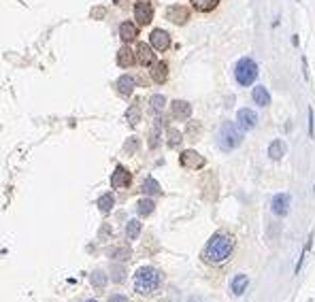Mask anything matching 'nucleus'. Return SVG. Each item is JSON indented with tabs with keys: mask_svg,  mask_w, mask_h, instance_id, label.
<instances>
[{
	"mask_svg": "<svg viewBox=\"0 0 315 302\" xmlns=\"http://www.w3.org/2000/svg\"><path fill=\"white\" fill-rule=\"evenodd\" d=\"M235 251V238L230 234H223V232H217L211 236V241L207 243L205 251H202V260L209 264H221L232 255Z\"/></svg>",
	"mask_w": 315,
	"mask_h": 302,
	"instance_id": "obj_1",
	"label": "nucleus"
},
{
	"mask_svg": "<svg viewBox=\"0 0 315 302\" xmlns=\"http://www.w3.org/2000/svg\"><path fill=\"white\" fill-rule=\"evenodd\" d=\"M160 281H162V277L156 268L143 266V268H139L137 275H134V289L143 296L154 294V291L160 287Z\"/></svg>",
	"mask_w": 315,
	"mask_h": 302,
	"instance_id": "obj_2",
	"label": "nucleus"
},
{
	"mask_svg": "<svg viewBox=\"0 0 315 302\" xmlns=\"http://www.w3.org/2000/svg\"><path fill=\"white\" fill-rule=\"evenodd\" d=\"M217 143H219L221 151H232V149H237L239 145L243 143V132H241V128L237 126V123L226 121V123L221 126V130H219Z\"/></svg>",
	"mask_w": 315,
	"mask_h": 302,
	"instance_id": "obj_3",
	"label": "nucleus"
},
{
	"mask_svg": "<svg viewBox=\"0 0 315 302\" xmlns=\"http://www.w3.org/2000/svg\"><path fill=\"white\" fill-rule=\"evenodd\" d=\"M235 77L239 81V85H245V88L251 85V83L256 81V77H258V64L251 58L239 60V64L235 68Z\"/></svg>",
	"mask_w": 315,
	"mask_h": 302,
	"instance_id": "obj_4",
	"label": "nucleus"
},
{
	"mask_svg": "<svg viewBox=\"0 0 315 302\" xmlns=\"http://www.w3.org/2000/svg\"><path fill=\"white\" fill-rule=\"evenodd\" d=\"M290 194H275L273 196V202H271V206H273V213H275L277 217H286L288 213H290Z\"/></svg>",
	"mask_w": 315,
	"mask_h": 302,
	"instance_id": "obj_5",
	"label": "nucleus"
},
{
	"mask_svg": "<svg viewBox=\"0 0 315 302\" xmlns=\"http://www.w3.org/2000/svg\"><path fill=\"white\" fill-rule=\"evenodd\" d=\"M237 126L241 130H253L256 128V123H258V115H256V111H251V109H241L237 113Z\"/></svg>",
	"mask_w": 315,
	"mask_h": 302,
	"instance_id": "obj_6",
	"label": "nucleus"
},
{
	"mask_svg": "<svg viewBox=\"0 0 315 302\" xmlns=\"http://www.w3.org/2000/svg\"><path fill=\"white\" fill-rule=\"evenodd\" d=\"M151 17H154V7L145 0H141V3L134 5V19L141 24V26H147L151 22Z\"/></svg>",
	"mask_w": 315,
	"mask_h": 302,
	"instance_id": "obj_7",
	"label": "nucleus"
},
{
	"mask_svg": "<svg viewBox=\"0 0 315 302\" xmlns=\"http://www.w3.org/2000/svg\"><path fill=\"white\" fill-rule=\"evenodd\" d=\"M181 166H186V168H202L205 166V158L198 153V151H194V149H188V151H184L181 153Z\"/></svg>",
	"mask_w": 315,
	"mask_h": 302,
	"instance_id": "obj_8",
	"label": "nucleus"
},
{
	"mask_svg": "<svg viewBox=\"0 0 315 302\" xmlns=\"http://www.w3.org/2000/svg\"><path fill=\"white\" fill-rule=\"evenodd\" d=\"M149 43H151V47L158 49V51H166L170 47V36H168V32H164V30L156 28L154 32L149 34Z\"/></svg>",
	"mask_w": 315,
	"mask_h": 302,
	"instance_id": "obj_9",
	"label": "nucleus"
},
{
	"mask_svg": "<svg viewBox=\"0 0 315 302\" xmlns=\"http://www.w3.org/2000/svg\"><path fill=\"white\" fill-rule=\"evenodd\" d=\"M111 185L115 187V190H121V187H128L130 185V172L124 168V166H117L113 177H111Z\"/></svg>",
	"mask_w": 315,
	"mask_h": 302,
	"instance_id": "obj_10",
	"label": "nucleus"
},
{
	"mask_svg": "<svg viewBox=\"0 0 315 302\" xmlns=\"http://www.w3.org/2000/svg\"><path fill=\"white\" fill-rule=\"evenodd\" d=\"M166 17L170 19V22H175V24H186L188 17H190V11H188L186 7L175 5V7H170L168 11H166Z\"/></svg>",
	"mask_w": 315,
	"mask_h": 302,
	"instance_id": "obj_11",
	"label": "nucleus"
},
{
	"mask_svg": "<svg viewBox=\"0 0 315 302\" xmlns=\"http://www.w3.org/2000/svg\"><path fill=\"white\" fill-rule=\"evenodd\" d=\"M251 96H253V102H256L258 107H268L271 105V94H268V90L264 88V85H256V88H253Z\"/></svg>",
	"mask_w": 315,
	"mask_h": 302,
	"instance_id": "obj_12",
	"label": "nucleus"
},
{
	"mask_svg": "<svg viewBox=\"0 0 315 302\" xmlns=\"http://www.w3.org/2000/svg\"><path fill=\"white\" fill-rule=\"evenodd\" d=\"M134 58L141 62V64H151V62H154V51H151L149 45L139 43L137 45V51H134Z\"/></svg>",
	"mask_w": 315,
	"mask_h": 302,
	"instance_id": "obj_13",
	"label": "nucleus"
},
{
	"mask_svg": "<svg viewBox=\"0 0 315 302\" xmlns=\"http://www.w3.org/2000/svg\"><path fill=\"white\" fill-rule=\"evenodd\" d=\"M172 115H175L177 119H188V117L192 115L190 102H186V100H175V102H172Z\"/></svg>",
	"mask_w": 315,
	"mask_h": 302,
	"instance_id": "obj_14",
	"label": "nucleus"
},
{
	"mask_svg": "<svg viewBox=\"0 0 315 302\" xmlns=\"http://www.w3.org/2000/svg\"><path fill=\"white\" fill-rule=\"evenodd\" d=\"M119 36L126 40V43H130V40H134L139 36V28L132 24V22H124L119 26Z\"/></svg>",
	"mask_w": 315,
	"mask_h": 302,
	"instance_id": "obj_15",
	"label": "nucleus"
},
{
	"mask_svg": "<svg viewBox=\"0 0 315 302\" xmlns=\"http://www.w3.org/2000/svg\"><path fill=\"white\" fill-rule=\"evenodd\" d=\"M151 79L156 83H164L168 79V66L164 62H156L154 64V68H151Z\"/></svg>",
	"mask_w": 315,
	"mask_h": 302,
	"instance_id": "obj_16",
	"label": "nucleus"
},
{
	"mask_svg": "<svg viewBox=\"0 0 315 302\" xmlns=\"http://www.w3.org/2000/svg\"><path fill=\"white\" fill-rule=\"evenodd\" d=\"M132 90H134V79L124 75V77H119L117 79V92L121 94V96H130Z\"/></svg>",
	"mask_w": 315,
	"mask_h": 302,
	"instance_id": "obj_17",
	"label": "nucleus"
},
{
	"mask_svg": "<svg viewBox=\"0 0 315 302\" xmlns=\"http://www.w3.org/2000/svg\"><path fill=\"white\" fill-rule=\"evenodd\" d=\"M268 155H271V160H281L283 155H286V143L283 141H273L268 145Z\"/></svg>",
	"mask_w": 315,
	"mask_h": 302,
	"instance_id": "obj_18",
	"label": "nucleus"
},
{
	"mask_svg": "<svg viewBox=\"0 0 315 302\" xmlns=\"http://www.w3.org/2000/svg\"><path fill=\"white\" fill-rule=\"evenodd\" d=\"M247 283H249V279H247V275H237L235 279H232V283H230V287H232V294H237V296H241L243 291L247 289Z\"/></svg>",
	"mask_w": 315,
	"mask_h": 302,
	"instance_id": "obj_19",
	"label": "nucleus"
},
{
	"mask_svg": "<svg viewBox=\"0 0 315 302\" xmlns=\"http://www.w3.org/2000/svg\"><path fill=\"white\" fill-rule=\"evenodd\" d=\"M132 62H134V51L132 49H128V47H121L119 51H117V64L119 66H130Z\"/></svg>",
	"mask_w": 315,
	"mask_h": 302,
	"instance_id": "obj_20",
	"label": "nucleus"
},
{
	"mask_svg": "<svg viewBox=\"0 0 315 302\" xmlns=\"http://www.w3.org/2000/svg\"><path fill=\"white\" fill-rule=\"evenodd\" d=\"M143 192L149 194V196H158V194H162L160 183L154 179V177H147V179L143 181Z\"/></svg>",
	"mask_w": 315,
	"mask_h": 302,
	"instance_id": "obj_21",
	"label": "nucleus"
},
{
	"mask_svg": "<svg viewBox=\"0 0 315 302\" xmlns=\"http://www.w3.org/2000/svg\"><path fill=\"white\" fill-rule=\"evenodd\" d=\"M154 200H149V198H145V200H139L137 202V211H139V215H143V217H147V215H151L154 213Z\"/></svg>",
	"mask_w": 315,
	"mask_h": 302,
	"instance_id": "obj_22",
	"label": "nucleus"
},
{
	"mask_svg": "<svg viewBox=\"0 0 315 302\" xmlns=\"http://www.w3.org/2000/svg\"><path fill=\"white\" fill-rule=\"evenodd\" d=\"M149 109H151V113H156V115H160L162 111H164V105H166V98L164 96H160V94H156L154 98L149 100Z\"/></svg>",
	"mask_w": 315,
	"mask_h": 302,
	"instance_id": "obj_23",
	"label": "nucleus"
},
{
	"mask_svg": "<svg viewBox=\"0 0 315 302\" xmlns=\"http://www.w3.org/2000/svg\"><path fill=\"white\" fill-rule=\"evenodd\" d=\"M192 5H194V9H198V11H211V9H215L219 0H190Z\"/></svg>",
	"mask_w": 315,
	"mask_h": 302,
	"instance_id": "obj_24",
	"label": "nucleus"
},
{
	"mask_svg": "<svg viewBox=\"0 0 315 302\" xmlns=\"http://www.w3.org/2000/svg\"><path fill=\"white\" fill-rule=\"evenodd\" d=\"M126 119H128L130 126H137V123H139V119H141V107H139V102H134V105L128 109Z\"/></svg>",
	"mask_w": 315,
	"mask_h": 302,
	"instance_id": "obj_25",
	"label": "nucleus"
},
{
	"mask_svg": "<svg viewBox=\"0 0 315 302\" xmlns=\"http://www.w3.org/2000/svg\"><path fill=\"white\" fill-rule=\"evenodd\" d=\"M141 234V222L137 220H130L128 226H126V236L130 238V241H134V238Z\"/></svg>",
	"mask_w": 315,
	"mask_h": 302,
	"instance_id": "obj_26",
	"label": "nucleus"
},
{
	"mask_svg": "<svg viewBox=\"0 0 315 302\" xmlns=\"http://www.w3.org/2000/svg\"><path fill=\"white\" fill-rule=\"evenodd\" d=\"M113 196H111V194H105L103 198H100V200H98V209H100V213H109L111 209H113Z\"/></svg>",
	"mask_w": 315,
	"mask_h": 302,
	"instance_id": "obj_27",
	"label": "nucleus"
},
{
	"mask_svg": "<svg viewBox=\"0 0 315 302\" xmlns=\"http://www.w3.org/2000/svg\"><path fill=\"white\" fill-rule=\"evenodd\" d=\"M89 281H92V285L96 289H103L107 285V277H105V273H100V270H96V273L89 275Z\"/></svg>",
	"mask_w": 315,
	"mask_h": 302,
	"instance_id": "obj_28",
	"label": "nucleus"
},
{
	"mask_svg": "<svg viewBox=\"0 0 315 302\" xmlns=\"http://www.w3.org/2000/svg\"><path fill=\"white\" fill-rule=\"evenodd\" d=\"M181 141H184V139H181V132L175 130V128H170L168 130V147H177Z\"/></svg>",
	"mask_w": 315,
	"mask_h": 302,
	"instance_id": "obj_29",
	"label": "nucleus"
},
{
	"mask_svg": "<svg viewBox=\"0 0 315 302\" xmlns=\"http://www.w3.org/2000/svg\"><path fill=\"white\" fill-rule=\"evenodd\" d=\"M111 255H115L119 260H128L130 257V249H115V251H111Z\"/></svg>",
	"mask_w": 315,
	"mask_h": 302,
	"instance_id": "obj_30",
	"label": "nucleus"
},
{
	"mask_svg": "<svg viewBox=\"0 0 315 302\" xmlns=\"http://www.w3.org/2000/svg\"><path fill=\"white\" fill-rule=\"evenodd\" d=\"M134 149H139V141L137 139H130L128 145H126V151L130 153V151H134Z\"/></svg>",
	"mask_w": 315,
	"mask_h": 302,
	"instance_id": "obj_31",
	"label": "nucleus"
},
{
	"mask_svg": "<svg viewBox=\"0 0 315 302\" xmlns=\"http://www.w3.org/2000/svg\"><path fill=\"white\" fill-rule=\"evenodd\" d=\"M113 273H115V275H113V281H117V283H119V281H124V275H126L124 268H115Z\"/></svg>",
	"mask_w": 315,
	"mask_h": 302,
	"instance_id": "obj_32",
	"label": "nucleus"
},
{
	"mask_svg": "<svg viewBox=\"0 0 315 302\" xmlns=\"http://www.w3.org/2000/svg\"><path fill=\"white\" fill-rule=\"evenodd\" d=\"M315 134V128H313V109H309V137L313 139Z\"/></svg>",
	"mask_w": 315,
	"mask_h": 302,
	"instance_id": "obj_33",
	"label": "nucleus"
},
{
	"mask_svg": "<svg viewBox=\"0 0 315 302\" xmlns=\"http://www.w3.org/2000/svg\"><path fill=\"white\" fill-rule=\"evenodd\" d=\"M109 302H128V298H126V296H121V294H115V296H111V298H109Z\"/></svg>",
	"mask_w": 315,
	"mask_h": 302,
	"instance_id": "obj_34",
	"label": "nucleus"
},
{
	"mask_svg": "<svg viewBox=\"0 0 315 302\" xmlns=\"http://www.w3.org/2000/svg\"><path fill=\"white\" fill-rule=\"evenodd\" d=\"M113 3H115V5H124V3H126V0H113Z\"/></svg>",
	"mask_w": 315,
	"mask_h": 302,
	"instance_id": "obj_35",
	"label": "nucleus"
},
{
	"mask_svg": "<svg viewBox=\"0 0 315 302\" xmlns=\"http://www.w3.org/2000/svg\"><path fill=\"white\" fill-rule=\"evenodd\" d=\"M87 302H96V300H87Z\"/></svg>",
	"mask_w": 315,
	"mask_h": 302,
	"instance_id": "obj_36",
	"label": "nucleus"
}]
</instances>
